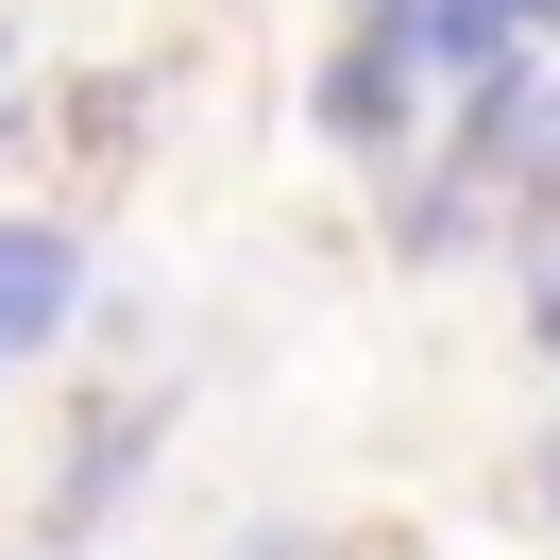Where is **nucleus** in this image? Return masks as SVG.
Instances as JSON below:
<instances>
[{
  "mask_svg": "<svg viewBox=\"0 0 560 560\" xmlns=\"http://www.w3.org/2000/svg\"><path fill=\"white\" fill-rule=\"evenodd\" d=\"M69 306H85V238H51V221H0V357L69 340Z\"/></svg>",
  "mask_w": 560,
  "mask_h": 560,
  "instance_id": "nucleus-1",
  "label": "nucleus"
},
{
  "mask_svg": "<svg viewBox=\"0 0 560 560\" xmlns=\"http://www.w3.org/2000/svg\"><path fill=\"white\" fill-rule=\"evenodd\" d=\"M323 119H340V137H408V18H390V0H374V35L323 69Z\"/></svg>",
  "mask_w": 560,
  "mask_h": 560,
  "instance_id": "nucleus-2",
  "label": "nucleus"
},
{
  "mask_svg": "<svg viewBox=\"0 0 560 560\" xmlns=\"http://www.w3.org/2000/svg\"><path fill=\"white\" fill-rule=\"evenodd\" d=\"M560 0H408V51H442V69H492V51H526Z\"/></svg>",
  "mask_w": 560,
  "mask_h": 560,
  "instance_id": "nucleus-3",
  "label": "nucleus"
},
{
  "mask_svg": "<svg viewBox=\"0 0 560 560\" xmlns=\"http://www.w3.org/2000/svg\"><path fill=\"white\" fill-rule=\"evenodd\" d=\"M526 323H544V357H560V221L526 238Z\"/></svg>",
  "mask_w": 560,
  "mask_h": 560,
  "instance_id": "nucleus-4",
  "label": "nucleus"
},
{
  "mask_svg": "<svg viewBox=\"0 0 560 560\" xmlns=\"http://www.w3.org/2000/svg\"><path fill=\"white\" fill-rule=\"evenodd\" d=\"M544 492H560V442H544Z\"/></svg>",
  "mask_w": 560,
  "mask_h": 560,
  "instance_id": "nucleus-5",
  "label": "nucleus"
},
{
  "mask_svg": "<svg viewBox=\"0 0 560 560\" xmlns=\"http://www.w3.org/2000/svg\"><path fill=\"white\" fill-rule=\"evenodd\" d=\"M390 18H408V0H390Z\"/></svg>",
  "mask_w": 560,
  "mask_h": 560,
  "instance_id": "nucleus-6",
  "label": "nucleus"
},
{
  "mask_svg": "<svg viewBox=\"0 0 560 560\" xmlns=\"http://www.w3.org/2000/svg\"><path fill=\"white\" fill-rule=\"evenodd\" d=\"M0 119H18V103H0Z\"/></svg>",
  "mask_w": 560,
  "mask_h": 560,
  "instance_id": "nucleus-7",
  "label": "nucleus"
}]
</instances>
